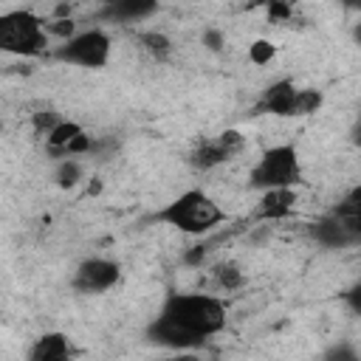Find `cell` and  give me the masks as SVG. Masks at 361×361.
<instances>
[{"label": "cell", "mask_w": 361, "mask_h": 361, "mask_svg": "<svg viewBox=\"0 0 361 361\" xmlns=\"http://www.w3.org/2000/svg\"><path fill=\"white\" fill-rule=\"evenodd\" d=\"M296 93L299 87L293 85V79H276L262 90V99L257 104L259 113H271L279 118H293V104H296Z\"/></svg>", "instance_id": "8"}, {"label": "cell", "mask_w": 361, "mask_h": 361, "mask_svg": "<svg viewBox=\"0 0 361 361\" xmlns=\"http://www.w3.org/2000/svg\"><path fill=\"white\" fill-rule=\"evenodd\" d=\"M54 180H56L62 189H73V186L82 180V164H79L76 158H62V161L56 164Z\"/></svg>", "instance_id": "19"}, {"label": "cell", "mask_w": 361, "mask_h": 361, "mask_svg": "<svg viewBox=\"0 0 361 361\" xmlns=\"http://www.w3.org/2000/svg\"><path fill=\"white\" fill-rule=\"evenodd\" d=\"M121 279V265L116 259H107V257H87L76 265L73 271V290L79 293H104L110 288H116Z\"/></svg>", "instance_id": "6"}, {"label": "cell", "mask_w": 361, "mask_h": 361, "mask_svg": "<svg viewBox=\"0 0 361 361\" xmlns=\"http://www.w3.org/2000/svg\"><path fill=\"white\" fill-rule=\"evenodd\" d=\"M223 217L226 212L220 209V203L203 189H186L158 212L161 223L178 228L180 234H192V237L209 234L214 226L223 223Z\"/></svg>", "instance_id": "2"}, {"label": "cell", "mask_w": 361, "mask_h": 361, "mask_svg": "<svg viewBox=\"0 0 361 361\" xmlns=\"http://www.w3.org/2000/svg\"><path fill=\"white\" fill-rule=\"evenodd\" d=\"M355 39H358V42H361V23H358V25H355Z\"/></svg>", "instance_id": "28"}, {"label": "cell", "mask_w": 361, "mask_h": 361, "mask_svg": "<svg viewBox=\"0 0 361 361\" xmlns=\"http://www.w3.org/2000/svg\"><path fill=\"white\" fill-rule=\"evenodd\" d=\"M48 31L45 20H39L34 11L17 8L0 17V48L14 56H37L48 51Z\"/></svg>", "instance_id": "4"}, {"label": "cell", "mask_w": 361, "mask_h": 361, "mask_svg": "<svg viewBox=\"0 0 361 361\" xmlns=\"http://www.w3.org/2000/svg\"><path fill=\"white\" fill-rule=\"evenodd\" d=\"M228 158H234L231 152H228V147L220 141V135H212V138H200L195 147H192V152H189V166L192 169H197V172H212L214 166H220V164H226Z\"/></svg>", "instance_id": "11"}, {"label": "cell", "mask_w": 361, "mask_h": 361, "mask_svg": "<svg viewBox=\"0 0 361 361\" xmlns=\"http://www.w3.org/2000/svg\"><path fill=\"white\" fill-rule=\"evenodd\" d=\"M344 302H347V307H350L355 316H361V282H355V285L344 293Z\"/></svg>", "instance_id": "24"}, {"label": "cell", "mask_w": 361, "mask_h": 361, "mask_svg": "<svg viewBox=\"0 0 361 361\" xmlns=\"http://www.w3.org/2000/svg\"><path fill=\"white\" fill-rule=\"evenodd\" d=\"M299 203L296 189H268L259 195L254 206V220H282L288 217Z\"/></svg>", "instance_id": "10"}, {"label": "cell", "mask_w": 361, "mask_h": 361, "mask_svg": "<svg viewBox=\"0 0 361 361\" xmlns=\"http://www.w3.org/2000/svg\"><path fill=\"white\" fill-rule=\"evenodd\" d=\"M324 361H358V355H355L350 347H338V350H333Z\"/></svg>", "instance_id": "26"}, {"label": "cell", "mask_w": 361, "mask_h": 361, "mask_svg": "<svg viewBox=\"0 0 361 361\" xmlns=\"http://www.w3.org/2000/svg\"><path fill=\"white\" fill-rule=\"evenodd\" d=\"M135 42H138V48L152 59V62H166L169 56H172V39L164 34V31H141L138 37H135Z\"/></svg>", "instance_id": "13"}, {"label": "cell", "mask_w": 361, "mask_h": 361, "mask_svg": "<svg viewBox=\"0 0 361 361\" xmlns=\"http://www.w3.org/2000/svg\"><path fill=\"white\" fill-rule=\"evenodd\" d=\"M85 133V127L79 124V121H71V118H62L48 135H45V147H48V152L54 155V158H59V152L71 144V141H76L79 135Z\"/></svg>", "instance_id": "14"}, {"label": "cell", "mask_w": 361, "mask_h": 361, "mask_svg": "<svg viewBox=\"0 0 361 361\" xmlns=\"http://www.w3.org/2000/svg\"><path fill=\"white\" fill-rule=\"evenodd\" d=\"M344 200H350V203H355V206H361V183H355L347 195H344Z\"/></svg>", "instance_id": "27"}, {"label": "cell", "mask_w": 361, "mask_h": 361, "mask_svg": "<svg viewBox=\"0 0 361 361\" xmlns=\"http://www.w3.org/2000/svg\"><path fill=\"white\" fill-rule=\"evenodd\" d=\"M110 54H113V39L102 28L79 31L73 39L62 42L54 51V56L59 62H68V65H76V68H93V71L104 68L110 62Z\"/></svg>", "instance_id": "5"}, {"label": "cell", "mask_w": 361, "mask_h": 361, "mask_svg": "<svg viewBox=\"0 0 361 361\" xmlns=\"http://www.w3.org/2000/svg\"><path fill=\"white\" fill-rule=\"evenodd\" d=\"M203 45L212 48V51H220V48L226 45V39H223V34H220L217 28H206V31H203Z\"/></svg>", "instance_id": "25"}, {"label": "cell", "mask_w": 361, "mask_h": 361, "mask_svg": "<svg viewBox=\"0 0 361 361\" xmlns=\"http://www.w3.org/2000/svg\"><path fill=\"white\" fill-rule=\"evenodd\" d=\"M330 214L341 223V228L347 231V237H350L353 243L361 240V206H355V203H350V200L341 197V200L330 209Z\"/></svg>", "instance_id": "16"}, {"label": "cell", "mask_w": 361, "mask_h": 361, "mask_svg": "<svg viewBox=\"0 0 361 361\" xmlns=\"http://www.w3.org/2000/svg\"><path fill=\"white\" fill-rule=\"evenodd\" d=\"M155 11V3H116V6H110L107 8V14L110 17H118V20H124V23H130V20H138V17H147V14H152Z\"/></svg>", "instance_id": "18"}, {"label": "cell", "mask_w": 361, "mask_h": 361, "mask_svg": "<svg viewBox=\"0 0 361 361\" xmlns=\"http://www.w3.org/2000/svg\"><path fill=\"white\" fill-rule=\"evenodd\" d=\"M310 234H313L316 243H322V245H327V248H341V245H350V243H353V240L347 237V231L341 228V223H338L330 212L313 223Z\"/></svg>", "instance_id": "12"}, {"label": "cell", "mask_w": 361, "mask_h": 361, "mask_svg": "<svg viewBox=\"0 0 361 361\" xmlns=\"http://www.w3.org/2000/svg\"><path fill=\"white\" fill-rule=\"evenodd\" d=\"M212 282H214V288L217 290H240L243 285H245V274H243V268H240V262H234V259H223V262H217L214 268H212Z\"/></svg>", "instance_id": "15"}, {"label": "cell", "mask_w": 361, "mask_h": 361, "mask_svg": "<svg viewBox=\"0 0 361 361\" xmlns=\"http://www.w3.org/2000/svg\"><path fill=\"white\" fill-rule=\"evenodd\" d=\"M276 56V45L271 39H254L248 45V62L262 68V65H271V59Z\"/></svg>", "instance_id": "20"}, {"label": "cell", "mask_w": 361, "mask_h": 361, "mask_svg": "<svg viewBox=\"0 0 361 361\" xmlns=\"http://www.w3.org/2000/svg\"><path fill=\"white\" fill-rule=\"evenodd\" d=\"M265 17H268V23H274V25L290 23V17H293V6H290V3H271V6L265 8Z\"/></svg>", "instance_id": "23"}, {"label": "cell", "mask_w": 361, "mask_h": 361, "mask_svg": "<svg viewBox=\"0 0 361 361\" xmlns=\"http://www.w3.org/2000/svg\"><path fill=\"white\" fill-rule=\"evenodd\" d=\"M45 31H48V37H59L62 42H68V39H73L79 34L73 20H48L45 23Z\"/></svg>", "instance_id": "22"}, {"label": "cell", "mask_w": 361, "mask_h": 361, "mask_svg": "<svg viewBox=\"0 0 361 361\" xmlns=\"http://www.w3.org/2000/svg\"><path fill=\"white\" fill-rule=\"evenodd\" d=\"M73 341L59 330H48L39 338H34V344L25 353V361H73Z\"/></svg>", "instance_id": "9"}, {"label": "cell", "mask_w": 361, "mask_h": 361, "mask_svg": "<svg viewBox=\"0 0 361 361\" xmlns=\"http://www.w3.org/2000/svg\"><path fill=\"white\" fill-rule=\"evenodd\" d=\"M59 121H62V118H59L56 110H37V113L31 116V127H34L37 135H48Z\"/></svg>", "instance_id": "21"}, {"label": "cell", "mask_w": 361, "mask_h": 361, "mask_svg": "<svg viewBox=\"0 0 361 361\" xmlns=\"http://www.w3.org/2000/svg\"><path fill=\"white\" fill-rule=\"evenodd\" d=\"M158 316L189 330L200 341H209L212 336H217L228 319L226 305L212 293H169L164 299Z\"/></svg>", "instance_id": "1"}, {"label": "cell", "mask_w": 361, "mask_h": 361, "mask_svg": "<svg viewBox=\"0 0 361 361\" xmlns=\"http://www.w3.org/2000/svg\"><path fill=\"white\" fill-rule=\"evenodd\" d=\"M302 183V158L293 144L268 147L248 172V186L268 192V189H296Z\"/></svg>", "instance_id": "3"}, {"label": "cell", "mask_w": 361, "mask_h": 361, "mask_svg": "<svg viewBox=\"0 0 361 361\" xmlns=\"http://www.w3.org/2000/svg\"><path fill=\"white\" fill-rule=\"evenodd\" d=\"M324 104V93L319 87H299L296 93V104H293V118H302V116H313L319 113Z\"/></svg>", "instance_id": "17"}, {"label": "cell", "mask_w": 361, "mask_h": 361, "mask_svg": "<svg viewBox=\"0 0 361 361\" xmlns=\"http://www.w3.org/2000/svg\"><path fill=\"white\" fill-rule=\"evenodd\" d=\"M147 338H149L152 344H158V347H166V350H195V347L206 344V341H200L197 336H192L189 330L172 324V322L164 319V316H155V319L147 324Z\"/></svg>", "instance_id": "7"}]
</instances>
